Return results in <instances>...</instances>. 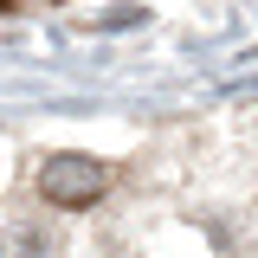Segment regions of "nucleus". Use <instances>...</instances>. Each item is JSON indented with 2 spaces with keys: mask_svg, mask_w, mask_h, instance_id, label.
<instances>
[{
  "mask_svg": "<svg viewBox=\"0 0 258 258\" xmlns=\"http://www.w3.org/2000/svg\"><path fill=\"white\" fill-rule=\"evenodd\" d=\"M7 258H52V239L39 226H13L7 232Z\"/></svg>",
  "mask_w": 258,
  "mask_h": 258,
  "instance_id": "obj_2",
  "label": "nucleus"
},
{
  "mask_svg": "<svg viewBox=\"0 0 258 258\" xmlns=\"http://www.w3.org/2000/svg\"><path fill=\"white\" fill-rule=\"evenodd\" d=\"M103 194H110V168L97 155H52L39 168V200H45V207L78 213V207H97Z\"/></svg>",
  "mask_w": 258,
  "mask_h": 258,
  "instance_id": "obj_1",
  "label": "nucleus"
},
{
  "mask_svg": "<svg viewBox=\"0 0 258 258\" xmlns=\"http://www.w3.org/2000/svg\"><path fill=\"white\" fill-rule=\"evenodd\" d=\"M7 7H13V0H0V13H7Z\"/></svg>",
  "mask_w": 258,
  "mask_h": 258,
  "instance_id": "obj_3",
  "label": "nucleus"
}]
</instances>
